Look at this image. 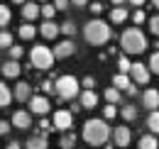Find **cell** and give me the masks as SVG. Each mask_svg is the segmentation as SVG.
Segmentation results:
<instances>
[{"instance_id":"obj_34","label":"cell","mask_w":159,"mask_h":149,"mask_svg":"<svg viewBox=\"0 0 159 149\" xmlns=\"http://www.w3.org/2000/svg\"><path fill=\"white\" fill-rule=\"evenodd\" d=\"M10 44H12V34H10V32H0V47L7 49Z\"/></svg>"},{"instance_id":"obj_37","label":"cell","mask_w":159,"mask_h":149,"mask_svg":"<svg viewBox=\"0 0 159 149\" xmlns=\"http://www.w3.org/2000/svg\"><path fill=\"white\" fill-rule=\"evenodd\" d=\"M132 20H135V25H142V22L147 20V15H144V10H137V12L132 15Z\"/></svg>"},{"instance_id":"obj_32","label":"cell","mask_w":159,"mask_h":149,"mask_svg":"<svg viewBox=\"0 0 159 149\" xmlns=\"http://www.w3.org/2000/svg\"><path fill=\"white\" fill-rule=\"evenodd\" d=\"M118 115V108H115V103H108L105 105V110H103V120H113Z\"/></svg>"},{"instance_id":"obj_48","label":"cell","mask_w":159,"mask_h":149,"mask_svg":"<svg viewBox=\"0 0 159 149\" xmlns=\"http://www.w3.org/2000/svg\"><path fill=\"white\" fill-rule=\"evenodd\" d=\"M122 2H125V0H113V5H122Z\"/></svg>"},{"instance_id":"obj_27","label":"cell","mask_w":159,"mask_h":149,"mask_svg":"<svg viewBox=\"0 0 159 149\" xmlns=\"http://www.w3.org/2000/svg\"><path fill=\"white\" fill-rule=\"evenodd\" d=\"M120 98H122V95H120V91L115 88V86L105 88V100H108V103H120Z\"/></svg>"},{"instance_id":"obj_11","label":"cell","mask_w":159,"mask_h":149,"mask_svg":"<svg viewBox=\"0 0 159 149\" xmlns=\"http://www.w3.org/2000/svg\"><path fill=\"white\" fill-rule=\"evenodd\" d=\"M130 74H132V78L137 81L139 86H144V83H149V69H147V64H132L130 66Z\"/></svg>"},{"instance_id":"obj_21","label":"cell","mask_w":159,"mask_h":149,"mask_svg":"<svg viewBox=\"0 0 159 149\" xmlns=\"http://www.w3.org/2000/svg\"><path fill=\"white\" fill-rule=\"evenodd\" d=\"M127 20V7H113L110 10V22H115V25H120V22H125Z\"/></svg>"},{"instance_id":"obj_13","label":"cell","mask_w":159,"mask_h":149,"mask_svg":"<svg viewBox=\"0 0 159 149\" xmlns=\"http://www.w3.org/2000/svg\"><path fill=\"white\" fill-rule=\"evenodd\" d=\"M142 103H144V108H147V110H157V108H159V91L147 88V91L142 93Z\"/></svg>"},{"instance_id":"obj_35","label":"cell","mask_w":159,"mask_h":149,"mask_svg":"<svg viewBox=\"0 0 159 149\" xmlns=\"http://www.w3.org/2000/svg\"><path fill=\"white\" fill-rule=\"evenodd\" d=\"M149 32H152L154 37H159V15H154V17L149 20Z\"/></svg>"},{"instance_id":"obj_1","label":"cell","mask_w":159,"mask_h":149,"mask_svg":"<svg viewBox=\"0 0 159 149\" xmlns=\"http://www.w3.org/2000/svg\"><path fill=\"white\" fill-rule=\"evenodd\" d=\"M81 137H83V142H86L88 147H100V144L108 142L110 127H108V122H105L103 117H93V120H86V122H83Z\"/></svg>"},{"instance_id":"obj_28","label":"cell","mask_w":159,"mask_h":149,"mask_svg":"<svg viewBox=\"0 0 159 149\" xmlns=\"http://www.w3.org/2000/svg\"><path fill=\"white\" fill-rule=\"evenodd\" d=\"M39 15H44L47 20H54V15H57V7L52 5V2H44L39 7Z\"/></svg>"},{"instance_id":"obj_16","label":"cell","mask_w":159,"mask_h":149,"mask_svg":"<svg viewBox=\"0 0 159 149\" xmlns=\"http://www.w3.org/2000/svg\"><path fill=\"white\" fill-rule=\"evenodd\" d=\"M30 95H32V86H30V83H25V81H20V83L15 86V100L27 103V100H30Z\"/></svg>"},{"instance_id":"obj_49","label":"cell","mask_w":159,"mask_h":149,"mask_svg":"<svg viewBox=\"0 0 159 149\" xmlns=\"http://www.w3.org/2000/svg\"><path fill=\"white\" fill-rule=\"evenodd\" d=\"M152 5H154V7H159V0H152Z\"/></svg>"},{"instance_id":"obj_44","label":"cell","mask_w":159,"mask_h":149,"mask_svg":"<svg viewBox=\"0 0 159 149\" xmlns=\"http://www.w3.org/2000/svg\"><path fill=\"white\" fill-rule=\"evenodd\" d=\"M125 91H127V95H130V98H132V95H137V88H135V86H132V83H130V86H127V88H125Z\"/></svg>"},{"instance_id":"obj_18","label":"cell","mask_w":159,"mask_h":149,"mask_svg":"<svg viewBox=\"0 0 159 149\" xmlns=\"http://www.w3.org/2000/svg\"><path fill=\"white\" fill-rule=\"evenodd\" d=\"M25 149H47V137L44 134H32L25 142Z\"/></svg>"},{"instance_id":"obj_33","label":"cell","mask_w":159,"mask_h":149,"mask_svg":"<svg viewBox=\"0 0 159 149\" xmlns=\"http://www.w3.org/2000/svg\"><path fill=\"white\" fill-rule=\"evenodd\" d=\"M130 66H132V64H130V59H127V56H120V59H118L120 74H130Z\"/></svg>"},{"instance_id":"obj_15","label":"cell","mask_w":159,"mask_h":149,"mask_svg":"<svg viewBox=\"0 0 159 149\" xmlns=\"http://www.w3.org/2000/svg\"><path fill=\"white\" fill-rule=\"evenodd\" d=\"M22 17L27 20V22H30V20L34 22V20L39 17V5H37V2H27V0H25V2H22Z\"/></svg>"},{"instance_id":"obj_8","label":"cell","mask_w":159,"mask_h":149,"mask_svg":"<svg viewBox=\"0 0 159 149\" xmlns=\"http://www.w3.org/2000/svg\"><path fill=\"white\" fill-rule=\"evenodd\" d=\"M113 139H115V147H130V142H132V132H130V127H127V125L115 127Z\"/></svg>"},{"instance_id":"obj_12","label":"cell","mask_w":159,"mask_h":149,"mask_svg":"<svg viewBox=\"0 0 159 149\" xmlns=\"http://www.w3.org/2000/svg\"><path fill=\"white\" fill-rule=\"evenodd\" d=\"M79 105L86 108V110H93L98 105V95L93 93V88H86L83 93H79Z\"/></svg>"},{"instance_id":"obj_50","label":"cell","mask_w":159,"mask_h":149,"mask_svg":"<svg viewBox=\"0 0 159 149\" xmlns=\"http://www.w3.org/2000/svg\"><path fill=\"white\" fill-rule=\"evenodd\" d=\"M12 2H17V5H22V2H25V0H12Z\"/></svg>"},{"instance_id":"obj_51","label":"cell","mask_w":159,"mask_h":149,"mask_svg":"<svg viewBox=\"0 0 159 149\" xmlns=\"http://www.w3.org/2000/svg\"><path fill=\"white\" fill-rule=\"evenodd\" d=\"M105 149H113V144H105Z\"/></svg>"},{"instance_id":"obj_7","label":"cell","mask_w":159,"mask_h":149,"mask_svg":"<svg viewBox=\"0 0 159 149\" xmlns=\"http://www.w3.org/2000/svg\"><path fill=\"white\" fill-rule=\"evenodd\" d=\"M30 110L32 115H47V112L52 110V103H49V98H44V95H30Z\"/></svg>"},{"instance_id":"obj_41","label":"cell","mask_w":159,"mask_h":149,"mask_svg":"<svg viewBox=\"0 0 159 149\" xmlns=\"http://www.w3.org/2000/svg\"><path fill=\"white\" fill-rule=\"evenodd\" d=\"M42 91H44V93H52V91H54V83H52V81H44V83H42Z\"/></svg>"},{"instance_id":"obj_10","label":"cell","mask_w":159,"mask_h":149,"mask_svg":"<svg viewBox=\"0 0 159 149\" xmlns=\"http://www.w3.org/2000/svg\"><path fill=\"white\" fill-rule=\"evenodd\" d=\"M76 54V44L71 42V39H64L57 44V49H54V59H69V56Z\"/></svg>"},{"instance_id":"obj_26","label":"cell","mask_w":159,"mask_h":149,"mask_svg":"<svg viewBox=\"0 0 159 149\" xmlns=\"http://www.w3.org/2000/svg\"><path fill=\"white\" fill-rule=\"evenodd\" d=\"M113 86H115L118 91H125V88L130 86V78H127V74H118L115 78H113Z\"/></svg>"},{"instance_id":"obj_2","label":"cell","mask_w":159,"mask_h":149,"mask_svg":"<svg viewBox=\"0 0 159 149\" xmlns=\"http://www.w3.org/2000/svg\"><path fill=\"white\" fill-rule=\"evenodd\" d=\"M110 27H108V22L105 20H88L86 22V27H83V39L88 42V44H96V47H100V44H108L110 42Z\"/></svg>"},{"instance_id":"obj_14","label":"cell","mask_w":159,"mask_h":149,"mask_svg":"<svg viewBox=\"0 0 159 149\" xmlns=\"http://www.w3.org/2000/svg\"><path fill=\"white\" fill-rule=\"evenodd\" d=\"M0 71H2V76H5V78H17V76L22 74V69H20V64H17V59L5 61V64L0 66Z\"/></svg>"},{"instance_id":"obj_45","label":"cell","mask_w":159,"mask_h":149,"mask_svg":"<svg viewBox=\"0 0 159 149\" xmlns=\"http://www.w3.org/2000/svg\"><path fill=\"white\" fill-rule=\"evenodd\" d=\"M71 2H74L76 7H86V5H88V0H71Z\"/></svg>"},{"instance_id":"obj_20","label":"cell","mask_w":159,"mask_h":149,"mask_svg":"<svg viewBox=\"0 0 159 149\" xmlns=\"http://www.w3.org/2000/svg\"><path fill=\"white\" fill-rule=\"evenodd\" d=\"M139 149H159V142L154 134H142L139 137Z\"/></svg>"},{"instance_id":"obj_6","label":"cell","mask_w":159,"mask_h":149,"mask_svg":"<svg viewBox=\"0 0 159 149\" xmlns=\"http://www.w3.org/2000/svg\"><path fill=\"white\" fill-rule=\"evenodd\" d=\"M52 127H57L59 132H66L74 127V112L71 110H57L54 112V125Z\"/></svg>"},{"instance_id":"obj_36","label":"cell","mask_w":159,"mask_h":149,"mask_svg":"<svg viewBox=\"0 0 159 149\" xmlns=\"http://www.w3.org/2000/svg\"><path fill=\"white\" fill-rule=\"evenodd\" d=\"M7 49H10V59H20V56L25 54V49H22V47H15V44H10Z\"/></svg>"},{"instance_id":"obj_25","label":"cell","mask_w":159,"mask_h":149,"mask_svg":"<svg viewBox=\"0 0 159 149\" xmlns=\"http://www.w3.org/2000/svg\"><path fill=\"white\" fill-rule=\"evenodd\" d=\"M34 34H37V29H34V25H30V22H25L20 27V37L22 39H34Z\"/></svg>"},{"instance_id":"obj_9","label":"cell","mask_w":159,"mask_h":149,"mask_svg":"<svg viewBox=\"0 0 159 149\" xmlns=\"http://www.w3.org/2000/svg\"><path fill=\"white\" fill-rule=\"evenodd\" d=\"M10 125H12V127H17V130H27V127L32 125V112H27V110L12 112V120H10Z\"/></svg>"},{"instance_id":"obj_47","label":"cell","mask_w":159,"mask_h":149,"mask_svg":"<svg viewBox=\"0 0 159 149\" xmlns=\"http://www.w3.org/2000/svg\"><path fill=\"white\" fill-rule=\"evenodd\" d=\"M130 2H132V5H137V7H139V5H144V0H130Z\"/></svg>"},{"instance_id":"obj_29","label":"cell","mask_w":159,"mask_h":149,"mask_svg":"<svg viewBox=\"0 0 159 149\" xmlns=\"http://www.w3.org/2000/svg\"><path fill=\"white\" fill-rule=\"evenodd\" d=\"M147 69H149V74H157V76H159V52H154V54L149 56Z\"/></svg>"},{"instance_id":"obj_46","label":"cell","mask_w":159,"mask_h":149,"mask_svg":"<svg viewBox=\"0 0 159 149\" xmlns=\"http://www.w3.org/2000/svg\"><path fill=\"white\" fill-rule=\"evenodd\" d=\"M7 149H22V147H20V142H17V139H12V142L7 144Z\"/></svg>"},{"instance_id":"obj_3","label":"cell","mask_w":159,"mask_h":149,"mask_svg":"<svg viewBox=\"0 0 159 149\" xmlns=\"http://www.w3.org/2000/svg\"><path fill=\"white\" fill-rule=\"evenodd\" d=\"M120 47H122L125 54H142V52L147 49V37H144L142 29L130 27V29H125V32L120 34Z\"/></svg>"},{"instance_id":"obj_4","label":"cell","mask_w":159,"mask_h":149,"mask_svg":"<svg viewBox=\"0 0 159 149\" xmlns=\"http://www.w3.org/2000/svg\"><path fill=\"white\" fill-rule=\"evenodd\" d=\"M54 91L59 93L61 100H74V98H79L81 93V83L74 78V76H59L57 81H54Z\"/></svg>"},{"instance_id":"obj_5","label":"cell","mask_w":159,"mask_h":149,"mask_svg":"<svg viewBox=\"0 0 159 149\" xmlns=\"http://www.w3.org/2000/svg\"><path fill=\"white\" fill-rule=\"evenodd\" d=\"M30 64L37 66V69H42V71L52 69V66H54V54H52V49H49V47H32V52H30Z\"/></svg>"},{"instance_id":"obj_38","label":"cell","mask_w":159,"mask_h":149,"mask_svg":"<svg viewBox=\"0 0 159 149\" xmlns=\"http://www.w3.org/2000/svg\"><path fill=\"white\" fill-rule=\"evenodd\" d=\"M69 5H71V0H54V7L57 10H66Z\"/></svg>"},{"instance_id":"obj_23","label":"cell","mask_w":159,"mask_h":149,"mask_svg":"<svg viewBox=\"0 0 159 149\" xmlns=\"http://www.w3.org/2000/svg\"><path fill=\"white\" fill-rule=\"evenodd\" d=\"M10 100H12V93H10V88L0 81V108H7L10 105Z\"/></svg>"},{"instance_id":"obj_19","label":"cell","mask_w":159,"mask_h":149,"mask_svg":"<svg viewBox=\"0 0 159 149\" xmlns=\"http://www.w3.org/2000/svg\"><path fill=\"white\" fill-rule=\"evenodd\" d=\"M59 147H61V149H74V147H76V134H74V132H71V130L61 132Z\"/></svg>"},{"instance_id":"obj_39","label":"cell","mask_w":159,"mask_h":149,"mask_svg":"<svg viewBox=\"0 0 159 149\" xmlns=\"http://www.w3.org/2000/svg\"><path fill=\"white\" fill-rule=\"evenodd\" d=\"M81 86H86V88H93V86H96V78H93V76H86V78L81 81Z\"/></svg>"},{"instance_id":"obj_24","label":"cell","mask_w":159,"mask_h":149,"mask_svg":"<svg viewBox=\"0 0 159 149\" xmlns=\"http://www.w3.org/2000/svg\"><path fill=\"white\" fill-rule=\"evenodd\" d=\"M120 115H122V117H125V120H127V122H132V120H135V117H137V108H135V105H130V103H127V105H122V110H120Z\"/></svg>"},{"instance_id":"obj_30","label":"cell","mask_w":159,"mask_h":149,"mask_svg":"<svg viewBox=\"0 0 159 149\" xmlns=\"http://www.w3.org/2000/svg\"><path fill=\"white\" fill-rule=\"evenodd\" d=\"M59 32H64L66 37H74V34H76V25H74L71 20H66V22H64V25L59 27Z\"/></svg>"},{"instance_id":"obj_17","label":"cell","mask_w":159,"mask_h":149,"mask_svg":"<svg viewBox=\"0 0 159 149\" xmlns=\"http://www.w3.org/2000/svg\"><path fill=\"white\" fill-rule=\"evenodd\" d=\"M42 37L44 39H54L57 34H59V25H54V20H47L44 25H42Z\"/></svg>"},{"instance_id":"obj_40","label":"cell","mask_w":159,"mask_h":149,"mask_svg":"<svg viewBox=\"0 0 159 149\" xmlns=\"http://www.w3.org/2000/svg\"><path fill=\"white\" fill-rule=\"evenodd\" d=\"M91 12H96V15H100V12H103V5H100L98 0H96V2H91Z\"/></svg>"},{"instance_id":"obj_31","label":"cell","mask_w":159,"mask_h":149,"mask_svg":"<svg viewBox=\"0 0 159 149\" xmlns=\"http://www.w3.org/2000/svg\"><path fill=\"white\" fill-rule=\"evenodd\" d=\"M12 17V12H10V7H5V5H0V27H5L7 22Z\"/></svg>"},{"instance_id":"obj_22","label":"cell","mask_w":159,"mask_h":149,"mask_svg":"<svg viewBox=\"0 0 159 149\" xmlns=\"http://www.w3.org/2000/svg\"><path fill=\"white\" fill-rule=\"evenodd\" d=\"M147 127L152 134H159V110H152L149 117H147Z\"/></svg>"},{"instance_id":"obj_42","label":"cell","mask_w":159,"mask_h":149,"mask_svg":"<svg viewBox=\"0 0 159 149\" xmlns=\"http://www.w3.org/2000/svg\"><path fill=\"white\" fill-rule=\"evenodd\" d=\"M7 132H10V122L0 120V134H7Z\"/></svg>"},{"instance_id":"obj_43","label":"cell","mask_w":159,"mask_h":149,"mask_svg":"<svg viewBox=\"0 0 159 149\" xmlns=\"http://www.w3.org/2000/svg\"><path fill=\"white\" fill-rule=\"evenodd\" d=\"M39 127H42V132H49V130H52V122H49V120H42Z\"/></svg>"}]
</instances>
